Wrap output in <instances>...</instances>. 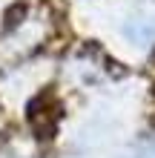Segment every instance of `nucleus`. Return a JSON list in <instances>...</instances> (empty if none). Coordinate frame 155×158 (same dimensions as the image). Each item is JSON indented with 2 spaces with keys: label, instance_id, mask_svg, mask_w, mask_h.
<instances>
[{
  "label": "nucleus",
  "instance_id": "2",
  "mask_svg": "<svg viewBox=\"0 0 155 158\" xmlns=\"http://www.w3.org/2000/svg\"><path fill=\"white\" fill-rule=\"evenodd\" d=\"M132 158H155V144H149V147H144V150H138Z\"/></svg>",
  "mask_w": 155,
  "mask_h": 158
},
{
  "label": "nucleus",
  "instance_id": "1",
  "mask_svg": "<svg viewBox=\"0 0 155 158\" xmlns=\"http://www.w3.org/2000/svg\"><path fill=\"white\" fill-rule=\"evenodd\" d=\"M23 15H26V6H23V3H17L14 9H9V12H6V29H12L14 23H20Z\"/></svg>",
  "mask_w": 155,
  "mask_h": 158
}]
</instances>
